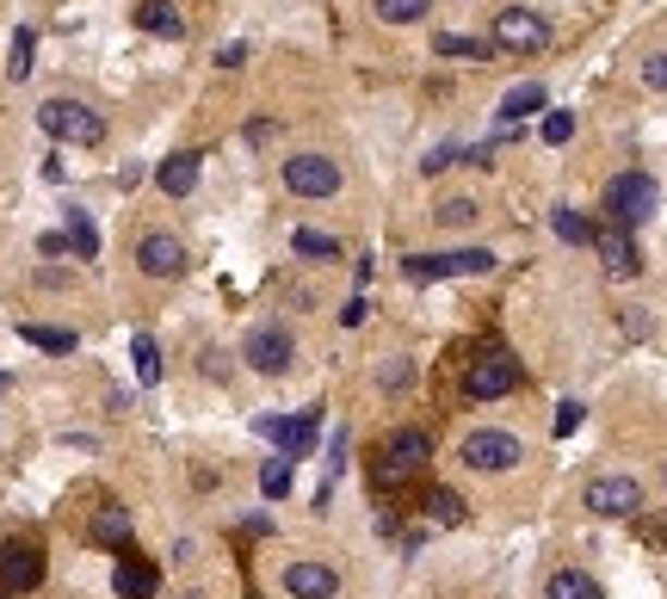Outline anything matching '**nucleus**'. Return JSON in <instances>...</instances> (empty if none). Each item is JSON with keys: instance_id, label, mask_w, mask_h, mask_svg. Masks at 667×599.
I'll use <instances>...</instances> for the list:
<instances>
[{"instance_id": "obj_30", "label": "nucleus", "mask_w": 667, "mask_h": 599, "mask_svg": "<svg viewBox=\"0 0 667 599\" xmlns=\"http://www.w3.org/2000/svg\"><path fill=\"white\" fill-rule=\"evenodd\" d=\"M260 495H267V501H285L291 495V458H267V464H260Z\"/></svg>"}, {"instance_id": "obj_13", "label": "nucleus", "mask_w": 667, "mask_h": 599, "mask_svg": "<svg viewBox=\"0 0 667 599\" xmlns=\"http://www.w3.org/2000/svg\"><path fill=\"white\" fill-rule=\"evenodd\" d=\"M316 426H322V414H316V408H304L297 421H279V414H260V433H267V439L279 445V458H304L309 445H316Z\"/></svg>"}, {"instance_id": "obj_29", "label": "nucleus", "mask_w": 667, "mask_h": 599, "mask_svg": "<svg viewBox=\"0 0 667 599\" xmlns=\"http://www.w3.org/2000/svg\"><path fill=\"white\" fill-rule=\"evenodd\" d=\"M433 13V0H378V20L383 25H415Z\"/></svg>"}, {"instance_id": "obj_6", "label": "nucleus", "mask_w": 667, "mask_h": 599, "mask_svg": "<svg viewBox=\"0 0 667 599\" xmlns=\"http://www.w3.org/2000/svg\"><path fill=\"white\" fill-rule=\"evenodd\" d=\"M464 389L477 396V402H495V396H514L519 389V359L514 352H482V359H470V371H464Z\"/></svg>"}, {"instance_id": "obj_40", "label": "nucleus", "mask_w": 667, "mask_h": 599, "mask_svg": "<svg viewBox=\"0 0 667 599\" xmlns=\"http://www.w3.org/2000/svg\"><path fill=\"white\" fill-rule=\"evenodd\" d=\"M0 389H7V371H0Z\"/></svg>"}, {"instance_id": "obj_5", "label": "nucleus", "mask_w": 667, "mask_h": 599, "mask_svg": "<svg viewBox=\"0 0 667 599\" xmlns=\"http://www.w3.org/2000/svg\"><path fill=\"white\" fill-rule=\"evenodd\" d=\"M464 470H482V476H501V470H514L519 458H526V445L514 439V433H501V426H482V433H470V439L458 445Z\"/></svg>"}, {"instance_id": "obj_35", "label": "nucleus", "mask_w": 667, "mask_h": 599, "mask_svg": "<svg viewBox=\"0 0 667 599\" xmlns=\"http://www.w3.org/2000/svg\"><path fill=\"white\" fill-rule=\"evenodd\" d=\"M643 87H655V93H667V50H655V57L643 62Z\"/></svg>"}, {"instance_id": "obj_12", "label": "nucleus", "mask_w": 667, "mask_h": 599, "mask_svg": "<svg viewBox=\"0 0 667 599\" xmlns=\"http://www.w3.org/2000/svg\"><path fill=\"white\" fill-rule=\"evenodd\" d=\"M136 266L149 272V278H180V272H186V241L168 235V229L143 235V241H136Z\"/></svg>"}, {"instance_id": "obj_27", "label": "nucleus", "mask_w": 667, "mask_h": 599, "mask_svg": "<svg viewBox=\"0 0 667 599\" xmlns=\"http://www.w3.org/2000/svg\"><path fill=\"white\" fill-rule=\"evenodd\" d=\"M131 359H136V384H161V347H155L149 334L131 340Z\"/></svg>"}, {"instance_id": "obj_37", "label": "nucleus", "mask_w": 667, "mask_h": 599, "mask_svg": "<svg viewBox=\"0 0 667 599\" xmlns=\"http://www.w3.org/2000/svg\"><path fill=\"white\" fill-rule=\"evenodd\" d=\"M408 377H415V371L402 365V359H396V365H383V371H378V384H383V389H408Z\"/></svg>"}, {"instance_id": "obj_2", "label": "nucleus", "mask_w": 667, "mask_h": 599, "mask_svg": "<svg viewBox=\"0 0 667 599\" xmlns=\"http://www.w3.org/2000/svg\"><path fill=\"white\" fill-rule=\"evenodd\" d=\"M408 278H482V272H495V253L489 248H452V253H408L402 260Z\"/></svg>"}, {"instance_id": "obj_34", "label": "nucleus", "mask_w": 667, "mask_h": 599, "mask_svg": "<svg viewBox=\"0 0 667 599\" xmlns=\"http://www.w3.org/2000/svg\"><path fill=\"white\" fill-rule=\"evenodd\" d=\"M452 161H464V149H458V142H439L433 155L420 161V174H445V167H452Z\"/></svg>"}, {"instance_id": "obj_38", "label": "nucleus", "mask_w": 667, "mask_h": 599, "mask_svg": "<svg viewBox=\"0 0 667 599\" xmlns=\"http://www.w3.org/2000/svg\"><path fill=\"white\" fill-rule=\"evenodd\" d=\"M365 310H371L365 297H346V310H341V328H359V322H365Z\"/></svg>"}, {"instance_id": "obj_9", "label": "nucleus", "mask_w": 667, "mask_h": 599, "mask_svg": "<svg viewBox=\"0 0 667 599\" xmlns=\"http://www.w3.org/2000/svg\"><path fill=\"white\" fill-rule=\"evenodd\" d=\"M285 192L297 198H334L341 192V167L328 155H285Z\"/></svg>"}, {"instance_id": "obj_39", "label": "nucleus", "mask_w": 667, "mask_h": 599, "mask_svg": "<svg viewBox=\"0 0 667 599\" xmlns=\"http://www.w3.org/2000/svg\"><path fill=\"white\" fill-rule=\"evenodd\" d=\"M235 62H248V43H223L217 50V68H235Z\"/></svg>"}, {"instance_id": "obj_7", "label": "nucleus", "mask_w": 667, "mask_h": 599, "mask_svg": "<svg viewBox=\"0 0 667 599\" xmlns=\"http://www.w3.org/2000/svg\"><path fill=\"white\" fill-rule=\"evenodd\" d=\"M242 359H248L260 377H285L291 359H297V340L285 334V322H260V328L248 334V347H242Z\"/></svg>"}, {"instance_id": "obj_16", "label": "nucleus", "mask_w": 667, "mask_h": 599, "mask_svg": "<svg viewBox=\"0 0 667 599\" xmlns=\"http://www.w3.org/2000/svg\"><path fill=\"white\" fill-rule=\"evenodd\" d=\"M131 532H136L131 507H99V513H94V525H87V538H94V544H106V550H124V544H131Z\"/></svg>"}, {"instance_id": "obj_32", "label": "nucleus", "mask_w": 667, "mask_h": 599, "mask_svg": "<svg viewBox=\"0 0 667 599\" xmlns=\"http://www.w3.org/2000/svg\"><path fill=\"white\" fill-rule=\"evenodd\" d=\"M433 216L445 223V229H464V223H477V204H470V198H445Z\"/></svg>"}, {"instance_id": "obj_21", "label": "nucleus", "mask_w": 667, "mask_h": 599, "mask_svg": "<svg viewBox=\"0 0 667 599\" xmlns=\"http://www.w3.org/2000/svg\"><path fill=\"white\" fill-rule=\"evenodd\" d=\"M544 599H600V581L581 575V569H556V575L544 581Z\"/></svg>"}, {"instance_id": "obj_23", "label": "nucleus", "mask_w": 667, "mask_h": 599, "mask_svg": "<svg viewBox=\"0 0 667 599\" xmlns=\"http://www.w3.org/2000/svg\"><path fill=\"white\" fill-rule=\"evenodd\" d=\"M551 229L563 235L569 248H593V223L581 211H569V204H556V211H551Z\"/></svg>"}, {"instance_id": "obj_15", "label": "nucleus", "mask_w": 667, "mask_h": 599, "mask_svg": "<svg viewBox=\"0 0 667 599\" xmlns=\"http://www.w3.org/2000/svg\"><path fill=\"white\" fill-rule=\"evenodd\" d=\"M593 253H600V266H606L612 278H637V241H630V229L600 223V229H593Z\"/></svg>"}, {"instance_id": "obj_19", "label": "nucleus", "mask_w": 667, "mask_h": 599, "mask_svg": "<svg viewBox=\"0 0 667 599\" xmlns=\"http://www.w3.org/2000/svg\"><path fill=\"white\" fill-rule=\"evenodd\" d=\"M544 99H551V93H544L538 80H519L514 93L501 99V124H507V130H514V124H526L532 112H544Z\"/></svg>"}, {"instance_id": "obj_25", "label": "nucleus", "mask_w": 667, "mask_h": 599, "mask_svg": "<svg viewBox=\"0 0 667 599\" xmlns=\"http://www.w3.org/2000/svg\"><path fill=\"white\" fill-rule=\"evenodd\" d=\"M32 57H38V32L20 25V32H13V50H7V75L25 80V75H32Z\"/></svg>"}, {"instance_id": "obj_28", "label": "nucleus", "mask_w": 667, "mask_h": 599, "mask_svg": "<svg viewBox=\"0 0 667 599\" xmlns=\"http://www.w3.org/2000/svg\"><path fill=\"white\" fill-rule=\"evenodd\" d=\"M291 248L304 253V260H341V241L322 235V229H297V235H291Z\"/></svg>"}, {"instance_id": "obj_24", "label": "nucleus", "mask_w": 667, "mask_h": 599, "mask_svg": "<svg viewBox=\"0 0 667 599\" xmlns=\"http://www.w3.org/2000/svg\"><path fill=\"white\" fill-rule=\"evenodd\" d=\"M20 340L25 347H44V352H75V334L69 328H44V322H20Z\"/></svg>"}, {"instance_id": "obj_33", "label": "nucleus", "mask_w": 667, "mask_h": 599, "mask_svg": "<svg viewBox=\"0 0 667 599\" xmlns=\"http://www.w3.org/2000/svg\"><path fill=\"white\" fill-rule=\"evenodd\" d=\"M569 136H575V117L569 112H551V117H544V142H551V149H563Z\"/></svg>"}, {"instance_id": "obj_10", "label": "nucleus", "mask_w": 667, "mask_h": 599, "mask_svg": "<svg viewBox=\"0 0 667 599\" xmlns=\"http://www.w3.org/2000/svg\"><path fill=\"white\" fill-rule=\"evenodd\" d=\"M588 507L600 520H630V513H643V483L637 476H593Z\"/></svg>"}, {"instance_id": "obj_14", "label": "nucleus", "mask_w": 667, "mask_h": 599, "mask_svg": "<svg viewBox=\"0 0 667 599\" xmlns=\"http://www.w3.org/2000/svg\"><path fill=\"white\" fill-rule=\"evenodd\" d=\"M285 594L291 599H334L341 594V575L316 557H297V562H285Z\"/></svg>"}, {"instance_id": "obj_20", "label": "nucleus", "mask_w": 667, "mask_h": 599, "mask_svg": "<svg viewBox=\"0 0 667 599\" xmlns=\"http://www.w3.org/2000/svg\"><path fill=\"white\" fill-rule=\"evenodd\" d=\"M155 179H161V192L168 198H186L192 186H198V155H168Z\"/></svg>"}, {"instance_id": "obj_11", "label": "nucleus", "mask_w": 667, "mask_h": 599, "mask_svg": "<svg viewBox=\"0 0 667 599\" xmlns=\"http://www.w3.org/2000/svg\"><path fill=\"white\" fill-rule=\"evenodd\" d=\"M44 581V550L38 544H0V599L32 594Z\"/></svg>"}, {"instance_id": "obj_3", "label": "nucleus", "mask_w": 667, "mask_h": 599, "mask_svg": "<svg viewBox=\"0 0 667 599\" xmlns=\"http://www.w3.org/2000/svg\"><path fill=\"white\" fill-rule=\"evenodd\" d=\"M38 124L57 136V142H81V149H94L99 136H106V117L87 112L81 99H44V105H38Z\"/></svg>"}, {"instance_id": "obj_8", "label": "nucleus", "mask_w": 667, "mask_h": 599, "mask_svg": "<svg viewBox=\"0 0 667 599\" xmlns=\"http://www.w3.org/2000/svg\"><path fill=\"white\" fill-rule=\"evenodd\" d=\"M495 43H501V50L532 57V50H544V43H551V20H544V13H532V7H507V13H495Z\"/></svg>"}, {"instance_id": "obj_22", "label": "nucleus", "mask_w": 667, "mask_h": 599, "mask_svg": "<svg viewBox=\"0 0 667 599\" xmlns=\"http://www.w3.org/2000/svg\"><path fill=\"white\" fill-rule=\"evenodd\" d=\"M62 235H69V248H75L81 260H94V253H99V229H94V216L75 211V204L62 211Z\"/></svg>"}, {"instance_id": "obj_4", "label": "nucleus", "mask_w": 667, "mask_h": 599, "mask_svg": "<svg viewBox=\"0 0 667 599\" xmlns=\"http://www.w3.org/2000/svg\"><path fill=\"white\" fill-rule=\"evenodd\" d=\"M655 179L649 174H618L606 186V223H618V229H637V223H649L655 216Z\"/></svg>"}, {"instance_id": "obj_26", "label": "nucleus", "mask_w": 667, "mask_h": 599, "mask_svg": "<svg viewBox=\"0 0 667 599\" xmlns=\"http://www.w3.org/2000/svg\"><path fill=\"white\" fill-rule=\"evenodd\" d=\"M427 520L433 525H464V495L458 488H433V495H427Z\"/></svg>"}, {"instance_id": "obj_31", "label": "nucleus", "mask_w": 667, "mask_h": 599, "mask_svg": "<svg viewBox=\"0 0 667 599\" xmlns=\"http://www.w3.org/2000/svg\"><path fill=\"white\" fill-rule=\"evenodd\" d=\"M433 50H439V57H470V62H489V43H482V38H458V32H439V38H433Z\"/></svg>"}, {"instance_id": "obj_1", "label": "nucleus", "mask_w": 667, "mask_h": 599, "mask_svg": "<svg viewBox=\"0 0 667 599\" xmlns=\"http://www.w3.org/2000/svg\"><path fill=\"white\" fill-rule=\"evenodd\" d=\"M427 458H433V439L420 433V426H402L396 439L378 451V464H371V476H378V488H396L408 483L415 470H427Z\"/></svg>"}, {"instance_id": "obj_18", "label": "nucleus", "mask_w": 667, "mask_h": 599, "mask_svg": "<svg viewBox=\"0 0 667 599\" xmlns=\"http://www.w3.org/2000/svg\"><path fill=\"white\" fill-rule=\"evenodd\" d=\"M136 25L155 32V38H186V20H180L173 0H143V7H136Z\"/></svg>"}, {"instance_id": "obj_17", "label": "nucleus", "mask_w": 667, "mask_h": 599, "mask_svg": "<svg viewBox=\"0 0 667 599\" xmlns=\"http://www.w3.org/2000/svg\"><path fill=\"white\" fill-rule=\"evenodd\" d=\"M112 587H118V599H149L155 587H161V575H155V562L124 557L118 562V575H112Z\"/></svg>"}, {"instance_id": "obj_36", "label": "nucleus", "mask_w": 667, "mask_h": 599, "mask_svg": "<svg viewBox=\"0 0 667 599\" xmlns=\"http://www.w3.org/2000/svg\"><path fill=\"white\" fill-rule=\"evenodd\" d=\"M575 426H581V402H563L556 408V439H569Z\"/></svg>"}]
</instances>
